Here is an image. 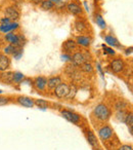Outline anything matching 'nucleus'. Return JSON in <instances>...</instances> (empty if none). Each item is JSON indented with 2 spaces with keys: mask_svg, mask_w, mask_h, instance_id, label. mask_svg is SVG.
Instances as JSON below:
<instances>
[{
  "mask_svg": "<svg viewBox=\"0 0 133 150\" xmlns=\"http://www.w3.org/2000/svg\"><path fill=\"white\" fill-rule=\"evenodd\" d=\"M104 41H106L110 46H113V47H119V46H120L118 40H117L115 37H113V36H111V35L106 36V37H104Z\"/></svg>",
  "mask_w": 133,
  "mask_h": 150,
  "instance_id": "obj_19",
  "label": "nucleus"
},
{
  "mask_svg": "<svg viewBox=\"0 0 133 150\" xmlns=\"http://www.w3.org/2000/svg\"><path fill=\"white\" fill-rule=\"evenodd\" d=\"M95 22H96V24H97V26H99L100 29H106V22H104V18H102L100 15H97V16H96Z\"/></svg>",
  "mask_w": 133,
  "mask_h": 150,
  "instance_id": "obj_24",
  "label": "nucleus"
},
{
  "mask_svg": "<svg viewBox=\"0 0 133 150\" xmlns=\"http://www.w3.org/2000/svg\"><path fill=\"white\" fill-rule=\"evenodd\" d=\"M110 67L113 70V72L121 73L125 68V63H124V61L121 60V59H115V60L112 61Z\"/></svg>",
  "mask_w": 133,
  "mask_h": 150,
  "instance_id": "obj_5",
  "label": "nucleus"
},
{
  "mask_svg": "<svg viewBox=\"0 0 133 150\" xmlns=\"http://www.w3.org/2000/svg\"><path fill=\"white\" fill-rule=\"evenodd\" d=\"M8 103V99L5 97H0V106H4Z\"/></svg>",
  "mask_w": 133,
  "mask_h": 150,
  "instance_id": "obj_32",
  "label": "nucleus"
},
{
  "mask_svg": "<svg viewBox=\"0 0 133 150\" xmlns=\"http://www.w3.org/2000/svg\"><path fill=\"white\" fill-rule=\"evenodd\" d=\"M95 117L100 121H106L111 117V111L104 104H99L94 108L93 111Z\"/></svg>",
  "mask_w": 133,
  "mask_h": 150,
  "instance_id": "obj_1",
  "label": "nucleus"
},
{
  "mask_svg": "<svg viewBox=\"0 0 133 150\" xmlns=\"http://www.w3.org/2000/svg\"><path fill=\"white\" fill-rule=\"evenodd\" d=\"M18 103L24 107H28V108H32L35 105L33 99L28 98V97H19L18 98Z\"/></svg>",
  "mask_w": 133,
  "mask_h": 150,
  "instance_id": "obj_12",
  "label": "nucleus"
},
{
  "mask_svg": "<svg viewBox=\"0 0 133 150\" xmlns=\"http://www.w3.org/2000/svg\"><path fill=\"white\" fill-rule=\"evenodd\" d=\"M69 90H70V86L66 83H62H62H60L54 88V95L60 99L66 98V96L69 94Z\"/></svg>",
  "mask_w": 133,
  "mask_h": 150,
  "instance_id": "obj_3",
  "label": "nucleus"
},
{
  "mask_svg": "<svg viewBox=\"0 0 133 150\" xmlns=\"http://www.w3.org/2000/svg\"><path fill=\"white\" fill-rule=\"evenodd\" d=\"M10 23V20L8 19V18H2V19L0 20V24H8Z\"/></svg>",
  "mask_w": 133,
  "mask_h": 150,
  "instance_id": "obj_34",
  "label": "nucleus"
},
{
  "mask_svg": "<svg viewBox=\"0 0 133 150\" xmlns=\"http://www.w3.org/2000/svg\"><path fill=\"white\" fill-rule=\"evenodd\" d=\"M9 59L5 54H0V71H5L9 67Z\"/></svg>",
  "mask_w": 133,
  "mask_h": 150,
  "instance_id": "obj_14",
  "label": "nucleus"
},
{
  "mask_svg": "<svg viewBox=\"0 0 133 150\" xmlns=\"http://www.w3.org/2000/svg\"><path fill=\"white\" fill-rule=\"evenodd\" d=\"M54 6V3H52L50 0H43L41 2V8L44 11H50Z\"/></svg>",
  "mask_w": 133,
  "mask_h": 150,
  "instance_id": "obj_21",
  "label": "nucleus"
},
{
  "mask_svg": "<svg viewBox=\"0 0 133 150\" xmlns=\"http://www.w3.org/2000/svg\"><path fill=\"white\" fill-rule=\"evenodd\" d=\"M66 8L72 15H75V16H79L82 13V7L80 5H78L77 3L75 2H71L69 4L66 5Z\"/></svg>",
  "mask_w": 133,
  "mask_h": 150,
  "instance_id": "obj_11",
  "label": "nucleus"
},
{
  "mask_svg": "<svg viewBox=\"0 0 133 150\" xmlns=\"http://www.w3.org/2000/svg\"><path fill=\"white\" fill-rule=\"evenodd\" d=\"M34 103H35L36 106H38L39 108H41V109L48 108V103L46 102V101H44V100H41V99L35 100V101H34Z\"/></svg>",
  "mask_w": 133,
  "mask_h": 150,
  "instance_id": "obj_25",
  "label": "nucleus"
},
{
  "mask_svg": "<svg viewBox=\"0 0 133 150\" xmlns=\"http://www.w3.org/2000/svg\"><path fill=\"white\" fill-rule=\"evenodd\" d=\"M24 78H25V76H24L23 73H21V72L13 73V82H17V83H19V82H21Z\"/></svg>",
  "mask_w": 133,
  "mask_h": 150,
  "instance_id": "obj_26",
  "label": "nucleus"
},
{
  "mask_svg": "<svg viewBox=\"0 0 133 150\" xmlns=\"http://www.w3.org/2000/svg\"><path fill=\"white\" fill-rule=\"evenodd\" d=\"M33 1H34L35 3H39V2H42L43 0H33Z\"/></svg>",
  "mask_w": 133,
  "mask_h": 150,
  "instance_id": "obj_40",
  "label": "nucleus"
},
{
  "mask_svg": "<svg viewBox=\"0 0 133 150\" xmlns=\"http://www.w3.org/2000/svg\"><path fill=\"white\" fill-rule=\"evenodd\" d=\"M132 50H133L132 46H130L129 48H127V50H126V54H127V56H128V54H132Z\"/></svg>",
  "mask_w": 133,
  "mask_h": 150,
  "instance_id": "obj_36",
  "label": "nucleus"
},
{
  "mask_svg": "<svg viewBox=\"0 0 133 150\" xmlns=\"http://www.w3.org/2000/svg\"><path fill=\"white\" fill-rule=\"evenodd\" d=\"M125 122H126V125H128V127H132L133 125V114L132 113H129V114L126 115V118H125Z\"/></svg>",
  "mask_w": 133,
  "mask_h": 150,
  "instance_id": "obj_29",
  "label": "nucleus"
},
{
  "mask_svg": "<svg viewBox=\"0 0 133 150\" xmlns=\"http://www.w3.org/2000/svg\"><path fill=\"white\" fill-rule=\"evenodd\" d=\"M78 48V44L74 41L73 39H68L64 42L62 44V50L66 52V54H70V52H73L75 50H77Z\"/></svg>",
  "mask_w": 133,
  "mask_h": 150,
  "instance_id": "obj_9",
  "label": "nucleus"
},
{
  "mask_svg": "<svg viewBox=\"0 0 133 150\" xmlns=\"http://www.w3.org/2000/svg\"><path fill=\"white\" fill-rule=\"evenodd\" d=\"M60 83H62V79H60V77H58V76H56V77H51L47 80V86L50 90H54Z\"/></svg>",
  "mask_w": 133,
  "mask_h": 150,
  "instance_id": "obj_16",
  "label": "nucleus"
},
{
  "mask_svg": "<svg viewBox=\"0 0 133 150\" xmlns=\"http://www.w3.org/2000/svg\"><path fill=\"white\" fill-rule=\"evenodd\" d=\"M84 5H85V7H86V11H89V8H88V5H87V2L86 1H84Z\"/></svg>",
  "mask_w": 133,
  "mask_h": 150,
  "instance_id": "obj_39",
  "label": "nucleus"
},
{
  "mask_svg": "<svg viewBox=\"0 0 133 150\" xmlns=\"http://www.w3.org/2000/svg\"><path fill=\"white\" fill-rule=\"evenodd\" d=\"M127 107V103L124 102V101H118V102L116 103V105H115V108H116V110H124L125 108Z\"/></svg>",
  "mask_w": 133,
  "mask_h": 150,
  "instance_id": "obj_28",
  "label": "nucleus"
},
{
  "mask_svg": "<svg viewBox=\"0 0 133 150\" xmlns=\"http://www.w3.org/2000/svg\"><path fill=\"white\" fill-rule=\"evenodd\" d=\"M4 13H5V17L6 18H8L9 20H18L20 18V16H21V13H20V11H18L17 8H15V6H8V7H6L5 8V11H4Z\"/></svg>",
  "mask_w": 133,
  "mask_h": 150,
  "instance_id": "obj_8",
  "label": "nucleus"
},
{
  "mask_svg": "<svg viewBox=\"0 0 133 150\" xmlns=\"http://www.w3.org/2000/svg\"><path fill=\"white\" fill-rule=\"evenodd\" d=\"M62 115L66 119V120H69L70 122H72V123L80 122V119H81L78 114H76V113L72 112V111H69V110H62Z\"/></svg>",
  "mask_w": 133,
  "mask_h": 150,
  "instance_id": "obj_7",
  "label": "nucleus"
},
{
  "mask_svg": "<svg viewBox=\"0 0 133 150\" xmlns=\"http://www.w3.org/2000/svg\"><path fill=\"white\" fill-rule=\"evenodd\" d=\"M46 86H47V78L43 77V76H39L35 79V86L39 91H43Z\"/></svg>",
  "mask_w": 133,
  "mask_h": 150,
  "instance_id": "obj_13",
  "label": "nucleus"
},
{
  "mask_svg": "<svg viewBox=\"0 0 133 150\" xmlns=\"http://www.w3.org/2000/svg\"><path fill=\"white\" fill-rule=\"evenodd\" d=\"M80 68H81V70L85 73H91L92 71H93V67H92V65L88 62H85L84 64H82L81 66H80Z\"/></svg>",
  "mask_w": 133,
  "mask_h": 150,
  "instance_id": "obj_23",
  "label": "nucleus"
},
{
  "mask_svg": "<svg viewBox=\"0 0 133 150\" xmlns=\"http://www.w3.org/2000/svg\"><path fill=\"white\" fill-rule=\"evenodd\" d=\"M71 62L73 63L75 66H81L82 64H84L85 62H87V57L86 54H84L83 52H77L73 54V57H71Z\"/></svg>",
  "mask_w": 133,
  "mask_h": 150,
  "instance_id": "obj_4",
  "label": "nucleus"
},
{
  "mask_svg": "<svg viewBox=\"0 0 133 150\" xmlns=\"http://www.w3.org/2000/svg\"><path fill=\"white\" fill-rule=\"evenodd\" d=\"M5 39L10 44L17 46V47H22L25 44V37L23 35H17L13 32H9L5 35Z\"/></svg>",
  "mask_w": 133,
  "mask_h": 150,
  "instance_id": "obj_2",
  "label": "nucleus"
},
{
  "mask_svg": "<svg viewBox=\"0 0 133 150\" xmlns=\"http://www.w3.org/2000/svg\"><path fill=\"white\" fill-rule=\"evenodd\" d=\"M98 136H99L102 141H106V140H108L113 136V129H111V127H108V125H104L102 129H99V131H98Z\"/></svg>",
  "mask_w": 133,
  "mask_h": 150,
  "instance_id": "obj_6",
  "label": "nucleus"
},
{
  "mask_svg": "<svg viewBox=\"0 0 133 150\" xmlns=\"http://www.w3.org/2000/svg\"><path fill=\"white\" fill-rule=\"evenodd\" d=\"M75 28L78 32H80V33H83V32H85L86 30H87V26H86V24L84 23L83 21H77L76 22Z\"/></svg>",
  "mask_w": 133,
  "mask_h": 150,
  "instance_id": "obj_20",
  "label": "nucleus"
},
{
  "mask_svg": "<svg viewBox=\"0 0 133 150\" xmlns=\"http://www.w3.org/2000/svg\"><path fill=\"white\" fill-rule=\"evenodd\" d=\"M50 1H51L52 3H58V2H60L62 0H50Z\"/></svg>",
  "mask_w": 133,
  "mask_h": 150,
  "instance_id": "obj_38",
  "label": "nucleus"
},
{
  "mask_svg": "<svg viewBox=\"0 0 133 150\" xmlns=\"http://www.w3.org/2000/svg\"><path fill=\"white\" fill-rule=\"evenodd\" d=\"M90 41H91V39L87 36H78L76 43L81 46H84V47H87V46L90 45Z\"/></svg>",
  "mask_w": 133,
  "mask_h": 150,
  "instance_id": "obj_17",
  "label": "nucleus"
},
{
  "mask_svg": "<svg viewBox=\"0 0 133 150\" xmlns=\"http://www.w3.org/2000/svg\"><path fill=\"white\" fill-rule=\"evenodd\" d=\"M86 137H87V141L88 143L90 144V145L92 146V147H97L98 145V141H97V138H96V136L94 135L93 133H92L91 131H88L87 133H86Z\"/></svg>",
  "mask_w": 133,
  "mask_h": 150,
  "instance_id": "obj_15",
  "label": "nucleus"
},
{
  "mask_svg": "<svg viewBox=\"0 0 133 150\" xmlns=\"http://www.w3.org/2000/svg\"><path fill=\"white\" fill-rule=\"evenodd\" d=\"M76 94H77V88H76V86L73 84V86H70L69 94H68V96H66V98H68V99H73L74 97L76 96Z\"/></svg>",
  "mask_w": 133,
  "mask_h": 150,
  "instance_id": "obj_27",
  "label": "nucleus"
},
{
  "mask_svg": "<svg viewBox=\"0 0 133 150\" xmlns=\"http://www.w3.org/2000/svg\"><path fill=\"white\" fill-rule=\"evenodd\" d=\"M102 48H104V52H106V54H115V50H113V48L108 47V46H106V45H104V44H102Z\"/></svg>",
  "mask_w": 133,
  "mask_h": 150,
  "instance_id": "obj_31",
  "label": "nucleus"
},
{
  "mask_svg": "<svg viewBox=\"0 0 133 150\" xmlns=\"http://www.w3.org/2000/svg\"><path fill=\"white\" fill-rule=\"evenodd\" d=\"M0 79L5 83H11L13 82V72H4L1 74Z\"/></svg>",
  "mask_w": 133,
  "mask_h": 150,
  "instance_id": "obj_18",
  "label": "nucleus"
},
{
  "mask_svg": "<svg viewBox=\"0 0 133 150\" xmlns=\"http://www.w3.org/2000/svg\"><path fill=\"white\" fill-rule=\"evenodd\" d=\"M19 48H22V47H17V46L13 45V44H9L8 46H6V47L4 48V52L5 54H15V52L19 50Z\"/></svg>",
  "mask_w": 133,
  "mask_h": 150,
  "instance_id": "obj_22",
  "label": "nucleus"
},
{
  "mask_svg": "<svg viewBox=\"0 0 133 150\" xmlns=\"http://www.w3.org/2000/svg\"><path fill=\"white\" fill-rule=\"evenodd\" d=\"M126 115L127 114L124 110H118V112H117V118L120 121H124L125 118H126Z\"/></svg>",
  "mask_w": 133,
  "mask_h": 150,
  "instance_id": "obj_30",
  "label": "nucleus"
},
{
  "mask_svg": "<svg viewBox=\"0 0 133 150\" xmlns=\"http://www.w3.org/2000/svg\"><path fill=\"white\" fill-rule=\"evenodd\" d=\"M118 150H132V146L131 145H122Z\"/></svg>",
  "mask_w": 133,
  "mask_h": 150,
  "instance_id": "obj_33",
  "label": "nucleus"
},
{
  "mask_svg": "<svg viewBox=\"0 0 133 150\" xmlns=\"http://www.w3.org/2000/svg\"><path fill=\"white\" fill-rule=\"evenodd\" d=\"M96 66H97V70L100 72V74H102V76H104V72H102V67H100V65L97 63V64H96Z\"/></svg>",
  "mask_w": 133,
  "mask_h": 150,
  "instance_id": "obj_37",
  "label": "nucleus"
},
{
  "mask_svg": "<svg viewBox=\"0 0 133 150\" xmlns=\"http://www.w3.org/2000/svg\"><path fill=\"white\" fill-rule=\"evenodd\" d=\"M96 150H102V149H100V148H97V149H96Z\"/></svg>",
  "mask_w": 133,
  "mask_h": 150,
  "instance_id": "obj_42",
  "label": "nucleus"
},
{
  "mask_svg": "<svg viewBox=\"0 0 133 150\" xmlns=\"http://www.w3.org/2000/svg\"><path fill=\"white\" fill-rule=\"evenodd\" d=\"M62 59L64 61H71V60H72L71 57H70L69 54H62Z\"/></svg>",
  "mask_w": 133,
  "mask_h": 150,
  "instance_id": "obj_35",
  "label": "nucleus"
},
{
  "mask_svg": "<svg viewBox=\"0 0 133 150\" xmlns=\"http://www.w3.org/2000/svg\"><path fill=\"white\" fill-rule=\"evenodd\" d=\"M0 94H2V91H1V90H0Z\"/></svg>",
  "mask_w": 133,
  "mask_h": 150,
  "instance_id": "obj_41",
  "label": "nucleus"
},
{
  "mask_svg": "<svg viewBox=\"0 0 133 150\" xmlns=\"http://www.w3.org/2000/svg\"><path fill=\"white\" fill-rule=\"evenodd\" d=\"M19 28V24L18 23H8V24H0V31L2 33H9V32H13V30H17Z\"/></svg>",
  "mask_w": 133,
  "mask_h": 150,
  "instance_id": "obj_10",
  "label": "nucleus"
}]
</instances>
